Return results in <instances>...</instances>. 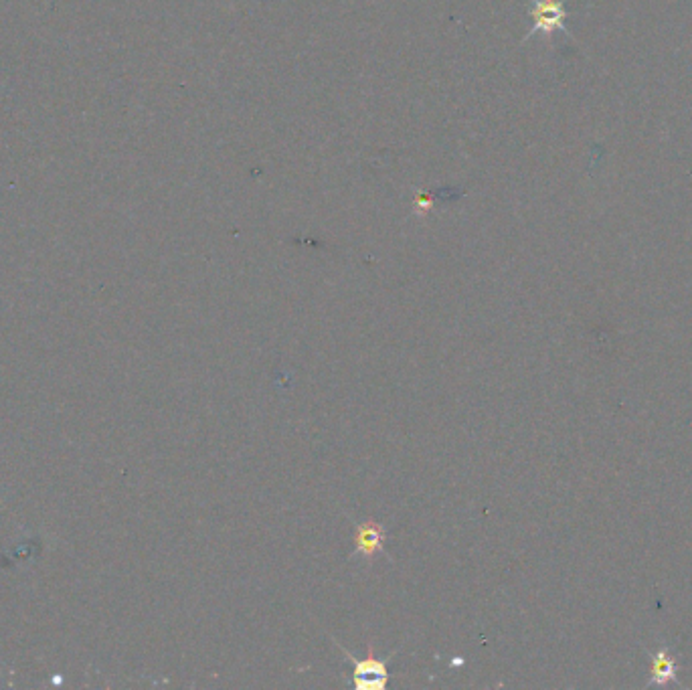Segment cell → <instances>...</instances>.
Returning <instances> with one entry per match:
<instances>
[{
    "mask_svg": "<svg viewBox=\"0 0 692 690\" xmlns=\"http://www.w3.org/2000/svg\"><path fill=\"white\" fill-rule=\"evenodd\" d=\"M529 15L533 19V27L529 35H525L523 41H529L535 35H543L545 39H551L553 33H565L571 37V31L567 29L565 21L569 17V11L565 7V0H531Z\"/></svg>",
    "mask_w": 692,
    "mask_h": 690,
    "instance_id": "1",
    "label": "cell"
},
{
    "mask_svg": "<svg viewBox=\"0 0 692 690\" xmlns=\"http://www.w3.org/2000/svg\"><path fill=\"white\" fill-rule=\"evenodd\" d=\"M336 646L344 652L346 658H349L355 664L353 680H355V686L359 690H383L387 686L389 670H387L385 660L375 656L373 644H369V650H367L365 658H355L351 652H346V648L340 642H336Z\"/></svg>",
    "mask_w": 692,
    "mask_h": 690,
    "instance_id": "2",
    "label": "cell"
},
{
    "mask_svg": "<svg viewBox=\"0 0 692 690\" xmlns=\"http://www.w3.org/2000/svg\"><path fill=\"white\" fill-rule=\"evenodd\" d=\"M385 539H387V533L379 523H375V521L361 523L357 527V535H355L357 555H363L365 559L371 561L377 553L383 551Z\"/></svg>",
    "mask_w": 692,
    "mask_h": 690,
    "instance_id": "3",
    "label": "cell"
},
{
    "mask_svg": "<svg viewBox=\"0 0 692 690\" xmlns=\"http://www.w3.org/2000/svg\"><path fill=\"white\" fill-rule=\"evenodd\" d=\"M678 680V664L674 656L670 654L668 646H658L652 654V664H650V684L664 686L670 682Z\"/></svg>",
    "mask_w": 692,
    "mask_h": 690,
    "instance_id": "4",
    "label": "cell"
}]
</instances>
